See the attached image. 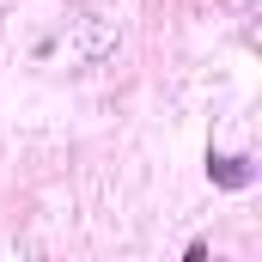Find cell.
I'll use <instances>...</instances> for the list:
<instances>
[]
</instances>
